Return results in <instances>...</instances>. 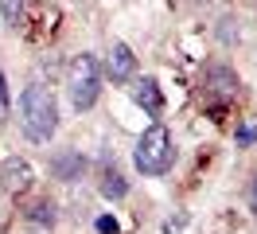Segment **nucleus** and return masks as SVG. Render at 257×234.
I'll list each match as a JSON object with an SVG mask.
<instances>
[{"label": "nucleus", "instance_id": "15", "mask_svg": "<svg viewBox=\"0 0 257 234\" xmlns=\"http://www.w3.org/2000/svg\"><path fill=\"white\" fill-rule=\"evenodd\" d=\"M8 117V86H4V74H0V121Z\"/></svg>", "mask_w": 257, "mask_h": 234}, {"label": "nucleus", "instance_id": "12", "mask_svg": "<svg viewBox=\"0 0 257 234\" xmlns=\"http://www.w3.org/2000/svg\"><path fill=\"white\" fill-rule=\"evenodd\" d=\"M24 8H28V0H0V16L8 20V28H20Z\"/></svg>", "mask_w": 257, "mask_h": 234}, {"label": "nucleus", "instance_id": "10", "mask_svg": "<svg viewBox=\"0 0 257 234\" xmlns=\"http://www.w3.org/2000/svg\"><path fill=\"white\" fill-rule=\"evenodd\" d=\"M133 98H137V106H145L148 113H160L164 109V94H160V86H156L152 78L137 82V86H133Z\"/></svg>", "mask_w": 257, "mask_h": 234}, {"label": "nucleus", "instance_id": "7", "mask_svg": "<svg viewBox=\"0 0 257 234\" xmlns=\"http://www.w3.org/2000/svg\"><path fill=\"white\" fill-rule=\"evenodd\" d=\"M51 172H55V180H82V172H86V160H82V152H74V148H63V152L51 156Z\"/></svg>", "mask_w": 257, "mask_h": 234}, {"label": "nucleus", "instance_id": "3", "mask_svg": "<svg viewBox=\"0 0 257 234\" xmlns=\"http://www.w3.org/2000/svg\"><path fill=\"white\" fill-rule=\"evenodd\" d=\"M66 90H70V106L74 109H90L97 102L101 90V70H97L94 55H74L66 66Z\"/></svg>", "mask_w": 257, "mask_h": 234}, {"label": "nucleus", "instance_id": "5", "mask_svg": "<svg viewBox=\"0 0 257 234\" xmlns=\"http://www.w3.org/2000/svg\"><path fill=\"white\" fill-rule=\"evenodd\" d=\"M59 24H63V12L55 8V4H35L32 16H24L20 20V28H24V39L28 43H51L55 39V31H59Z\"/></svg>", "mask_w": 257, "mask_h": 234}, {"label": "nucleus", "instance_id": "9", "mask_svg": "<svg viewBox=\"0 0 257 234\" xmlns=\"http://www.w3.org/2000/svg\"><path fill=\"white\" fill-rule=\"evenodd\" d=\"M97 187H101L105 199H125V195H128V180L121 176L117 164H109V160L101 164V184H97Z\"/></svg>", "mask_w": 257, "mask_h": 234}, {"label": "nucleus", "instance_id": "1", "mask_svg": "<svg viewBox=\"0 0 257 234\" xmlns=\"http://www.w3.org/2000/svg\"><path fill=\"white\" fill-rule=\"evenodd\" d=\"M20 121L24 133L32 140H51L59 129V106H55V94L47 86H28L20 98Z\"/></svg>", "mask_w": 257, "mask_h": 234}, {"label": "nucleus", "instance_id": "16", "mask_svg": "<svg viewBox=\"0 0 257 234\" xmlns=\"http://www.w3.org/2000/svg\"><path fill=\"white\" fill-rule=\"evenodd\" d=\"M249 207H253V215H257V176H253V184H249Z\"/></svg>", "mask_w": 257, "mask_h": 234}, {"label": "nucleus", "instance_id": "4", "mask_svg": "<svg viewBox=\"0 0 257 234\" xmlns=\"http://www.w3.org/2000/svg\"><path fill=\"white\" fill-rule=\"evenodd\" d=\"M234 98H238V74L226 70V66H207L203 70V102L214 113H222Z\"/></svg>", "mask_w": 257, "mask_h": 234}, {"label": "nucleus", "instance_id": "2", "mask_svg": "<svg viewBox=\"0 0 257 234\" xmlns=\"http://www.w3.org/2000/svg\"><path fill=\"white\" fill-rule=\"evenodd\" d=\"M172 160H176L172 133H168L164 125L145 129V137L137 140V148H133V164L145 172V176H164V172L172 168Z\"/></svg>", "mask_w": 257, "mask_h": 234}, {"label": "nucleus", "instance_id": "13", "mask_svg": "<svg viewBox=\"0 0 257 234\" xmlns=\"http://www.w3.org/2000/svg\"><path fill=\"white\" fill-rule=\"evenodd\" d=\"M257 140V125H241L238 129V144H253Z\"/></svg>", "mask_w": 257, "mask_h": 234}, {"label": "nucleus", "instance_id": "6", "mask_svg": "<svg viewBox=\"0 0 257 234\" xmlns=\"http://www.w3.org/2000/svg\"><path fill=\"white\" fill-rule=\"evenodd\" d=\"M35 172L28 160H20V156H8L4 164H0V187L8 191V195H24L28 187H32Z\"/></svg>", "mask_w": 257, "mask_h": 234}, {"label": "nucleus", "instance_id": "11", "mask_svg": "<svg viewBox=\"0 0 257 234\" xmlns=\"http://www.w3.org/2000/svg\"><path fill=\"white\" fill-rule=\"evenodd\" d=\"M28 222L32 226H55V207H51L47 199H39L28 207Z\"/></svg>", "mask_w": 257, "mask_h": 234}, {"label": "nucleus", "instance_id": "14", "mask_svg": "<svg viewBox=\"0 0 257 234\" xmlns=\"http://www.w3.org/2000/svg\"><path fill=\"white\" fill-rule=\"evenodd\" d=\"M97 234H117V218L101 215V218H97Z\"/></svg>", "mask_w": 257, "mask_h": 234}, {"label": "nucleus", "instance_id": "17", "mask_svg": "<svg viewBox=\"0 0 257 234\" xmlns=\"http://www.w3.org/2000/svg\"><path fill=\"white\" fill-rule=\"evenodd\" d=\"M195 4H218V0H195Z\"/></svg>", "mask_w": 257, "mask_h": 234}, {"label": "nucleus", "instance_id": "8", "mask_svg": "<svg viewBox=\"0 0 257 234\" xmlns=\"http://www.w3.org/2000/svg\"><path fill=\"white\" fill-rule=\"evenodd\" d=\"M105 70H109V78H113V82H128V78H133V70H137V55H133V51H128L125 43H113L109 62H105Z\"/></svg>", "mask_w": 257, "mask_h": 234}]
</instances>
